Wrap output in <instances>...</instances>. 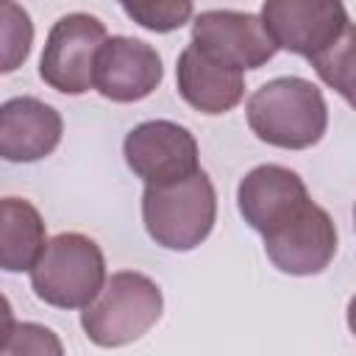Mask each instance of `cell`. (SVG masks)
I'll use <instances>...</instances> for the list:
<instances>
[{"label":"cell","instance_id":"1","mask_svg":"<svg viewBox=\"0 0 356 356\" xmlns=\"http://www.w3.org/2000/svg\"><path fill=\"white\" fill-rule=\"evenodd\" d=\"M250 131L284 150H306L317 145L328 128V106L317 83L284 75L261 83L248 100Z\"/></svg>","mask_w":356,"mask_h":356},{"label":"cell","instance_id":"2","mask_svg":"<svg viewBox=\"0 0 356 356\" xmlns=\"http://www.w3.org/2000/svg\"><path fill=\"white\" fill-rule=\"evenodd\" d=\"M164 298L153 278L136 270L114 273L81 312V328L100 348H122L145 337L161 317Z\"/></svg>","mask_w":356,"mask_h":356},{"label":"cell","instance_id":"3","mask_svg":"<svg viewBox=\"0 0 356 356\" xmlns=\"http://www.w3.org/2000/svg\"><path fill=\"white\" fill-rule=\"evenodd\" d=\"M142 220L156 245L167 250L197 248L217 220V192L211 178L200 170L181 184L145 186Z\"/></svg>","mask_w":356,"mask_h":356},{"label":"cell","instance_id":"4","mask_svg":"<svg viewBox=\"0 0 356 356\" xmlns=\"http://www.w3.org/2000/svg\"><path fill=\"white\" fill-rule=\"evenodd\" d=\"M106 281L100 245L78 231L53 236L31 270L36 298L56 309H86L100 295Z\"/></svg>","mask_w":356,"mask_h":356},{"label":"cell","instance_id":"5","mask_svg":"<svg viewBox=\"0 0 356 356\" xmlns=\"http://www.w3.org/2000/svg\"><path fill=\"white\" fill-rule=\"evenodd\" d=\"M106 25L83 11H72L56 19L47 33L39 75L61 95H83L95 86V61L106 44Z\"/></svg>","mask_w":356,"mask_h":356},{"label":"cell","instance_id":"6","mask_svg":"<svg viewBox=\"0 0 356 356\" xmlns=\"http://www.w3.org/2000/svg\"><path fill=\"white\" fill-rule=\"evenodd\" d=\"M122 153L145 186H170L200 172L192 131L170 120H147L131 128L125 134Z\"/></svg>","mask_w":356,"mask_h":356},{"label":"cell","instance_id":"7","mask_svg":"<svg viewBox=\"0 0 356 356\" xmlns=\"http://www.w3.org/2000/svg\"><path fill=\"white\" fill-rule=\"evenodd\" d=\"M209 58L234 70H259L275 53V42L264 31L261 17L250 11H200L192 19V42Z\"/></svg>","mask_w":356,"mask_h":356},{"label":"cell","instance_id":"8","mask_svg":"<svg viewBox=\"0 0 356 356\" xmlns=\"http://www.w3.org/2000/svg\"><path fill=\"white\" fill-rule=\"evenodd\" d=\"M259 17L278 50L306 58L325 50L350 25L339 0H267Z\"/></svg>","mask_w":356,"mask_h":356},{"label":"cell","instance_id":"9","mask_svg":"<svg viewBox=\"0 0 356 356\" xmlns=\"http://www.w3.org/2000/svg\"><path fill=\"white\" fill-rule=\"evenodd\" d=\"M312 203L303 178L281 164L253 167L236 189V206L245 222L261 236L292 222Z\"/></svg>","mask_w":356,"mask_h":356},{"label":"cell","instance_id":"10","mask_svg":"<svg viewBox=\"0 0 356 356\" xmlns=\"http://www.w3.org/2000/svg\"><path fill=\"white\" fill-rule=\"evenodd\" d=\"M264 253L286 275H317L337 253V225L312 200L292 222L264 236Z\"/></svg>","mask_w":356,"mask_h":356},{"label":"cell","instance_id":"11","mask_svg":"<svg viewBox=\"0 0 356 356\" xmlns=\"http://www.w3.org/2000/svg\"><path fill=\"white\" fill-rule=\"evenodd\" d=\"M161 56L134 36H108L95 61V89L114 103H136L161 83Z\"/></svg>","mask_w":356,"mask_h":356},{"label":"cell","instance_id":"12","mask_svg":"<svg viewBox=\"0 0 356 356\" xmlns=\"http://www.w3.org/2000/svg\"><path fill=\"white\" fill-rule=\"evenodd\" d=\"M61 114L39 97H11L0 106V156L6 161H39L61 142Z\"/></svg>","mask_w":356,"mask_h":356},{"label":"cell","instance_id":"13","mask_svg":"<svg viewBox=\"0 0 356 356\" xmlns=\"http://www.w3.org/2000/svg\"><path fill=\"white\" fill-rule=\"evenodd\" d=\"M175 81H178V95L200 114H225L234 106H239L245 95L242 70L209 58L195 44H186L181 50Z\"/></svg>","mask_w":356,"mask_h":356},{"label":"cell","instance_id":"14","mask_svg":"<svg viewBox=\"0 0 356 356\" xmlns=\"http://www.w3.org/2000/svg\"><path fill=\"white\" fill-rule=\"evenodd\" d=\"M0 264L8 273L33 270L42 259L47 239H44V220L39 209L22 197H3L0 203Z\"/></svg>","mask_w":356,"mask_h":356},{"label":"cell","instance_id":"15","mask_svg":"<svg viewBox=\"0 0 356 356\" xmlns=\"http://www.w3.org/2000/svg\"><path fill=\"white\" fill-rule=\"evenodd\" d=\"M323 83L339 92L345 100L356 95V25L350 22L325 50L309 58Z\"/></svg>","mask_w":356,"mask_h":356},{"label":"cell","instance_id":"16","mask_svg":"<svg viewBox=\"0 0 356 356\" xmlns=\"http://www.w3.org/2000/svg\"><path fill=\"white\" fill-rule=\"evenodd\" d=\"M0 356H64L58 334L39 323H6Z\"/></svg>","mask_w":356,"mask_h":356},{"label":"cell","instance_id":"17","mask_svg":"<svg viewBox=\"0 0 356 356\" xmlns=\"http://www.w3.org/2000/svg\"><path fill=\"white\" fill-rule=\"evenodd\" d=\"M31 39H33V25L25 8L17 3H3V72L17 70L28 53H31Z\"/></svg>","mask_w":356,"mask_h":356},{"label":"cell","instance_id":"18","mask_svg":"<svg viewBox=\"0 0 356 356\" xmlns=\"http://www.w3.org/2000/svg\"><path fill=\"white\" fill-rule=\"evenodd\" d=\"M122 11L147 31L167 33L192 19V3H122Z\"/></svg>","mask_w":356,"mask_h":356},{"label":"cell","instance_id":"19","mask_svg":"<svg viewBox=\"0 0 356 356\" xmlns=\"http://www.w3.org/2000/svg\"><path fill=\"white\" fill-rule=\"evenodd\" d=\"M348 328H350L353 337H356V295H353L350 303H348Z\"/></svg>","mask_w":356,"mask_h":356},{"label":"cell","instance_id":"20","mask_svg":"<svg viewBox=\"0 0 356 356\" xmlns=\"http://www.w3.org/2000/svg\"><path fill=\"white\" fill-rule=\"evenodd\" d=\"M348 103H350V106L356 108V95H353V97H348Z\"/></svg>","mask_w":356,"mask_h":356},{"label":"cell","instance_id":"21","mask_svg":"<svg viewBox=\"0 0 356 356\" xmlns=\"http://www.w3.org/2000/svg\"><path fill=\"white\" fill-rule=\"evenodd\" d=\"M353 220H356V209H353Z\"/></svg>","mask_w":356,"mask_h":356}]
</instances>
